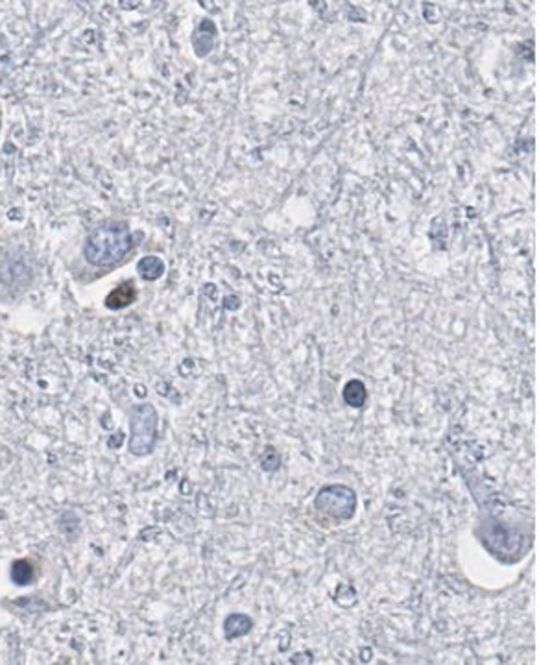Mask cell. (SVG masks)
<instances>
[{
	"label": "cell",
	"mask_w": 539,
	"mask_h": 665,
	"mask_svg": "<svg viewBox=\"0 0 539 665\" xmlns=\"http://www.w3.org/2000/svg\"><path fill=\"white\" fill-rule=\"evenodd\" d=\"M131 244V233L124 222H104L89 233L83 246V257L94 266H109L124 257Z\"/></svg>",
	"instance_id": "1"
},
{
	"label": "cell",
	"mask_w": 539,
	"mask_h": 665,
	"mask_svg": "<svg viewBox=\"0 0 539 665\" xmlns=\"http://www.w3.org/2000/svg\"><path fill=\"white\" fill-rule=\"evenodd\" d=\"M157 411L150 403H141L131 409V438H129V451L131 455L144 457L150 455L157 442V425H159Z\"/></svg>",
	"instance_id": "2"
},
{
	"label": "cell",
	"mask_w": 539,
	"mask_h": 665,
	"mask_svg": "<svg viewBox=\"0 0 539 665\" xmlns=\"http://www.w3.org/2000/svg\"><path fill=\"white\" fill-rule=\"evenodd\" d=\"M316 508L337 519H351L355 514L356 497L349 486L329 485L322 488L314 501Z\"/></svg>",
	"instance_id": "3"
},
{
	"label": "cell",
	"mask_w": 539,
	"mask_h": 665,
	"mask_svg": "<svg viewBox=\"0 0 539 665\" xmlns=\"http://www.w3.org/2000/svg\"><path fill=\"white\" fill-rule=\"evenodd\" d=\"M135 296H137V291H135V283L134 281H124L120 283L116 288L107 294L106 298V307L111 310H119L124 309L128 305L134 303Z\"/></svg>",
	"instance_id": "4"
},
{
	"label": "cell",
	"mask_w": 539,
	"mask_h": 665,
	"mask_svg": "<svg viewBox=\"0 0 539 665\" xmlns=\"http://www.w3.org/2000/svg\"><path fill=\"white\" fill-rule=\"evenodd\" d=\"M249 628H251V619L244 614H231L224 621V634H226L227 639L244 636L249 632Z\"/></svg>",
	"instance_id": "5"
},
{
	"label": "cell",
	"mask_w": 539,
	"mask_h": 665,
	"mask_svg": "<svg viewBox=\"0 0 539 665\" xmlns=\"http://www.w3.org/2000/svg\"><path fill=\"white\" fill-rule=\"evenodd\" d=\"M137 272L141 274L144 279L153 281V279H159V277L163 276V272H165V264H163L161 259L156 257V255H146V257H143L141 261H138Z\"/></svg>",
	"instance_id": "6"
},
{
	"label": "cell",
	"mask_w": 539,
	"mask_h": 665,
	"mask_svg": "<svg viewBox=\"0 0 539 665\" xmlns=\"http://www.w3.org/2000/svg\"><path fill=\"white\" fill-rule=\"evenodd\" d=\"M11 580L17 586H28L33 580V563L28 560H15L11 566Z\"/></svg>",
	"instance_id": "7"
},
{
	"label": "cell",
	"mask_w": 539,
	"mask_h": 665,
	"mask_svg": "<svg viewBox=\"0 0 539 665\" xmlns=\"http://www.w3.org/2000/svg\"><path fill=\"white\" fill-rule=\"evenodd\" d=\"M344 399L351 406H362L366 401V386L360 381H349L344 388Z\"/></svg>",
	"instance_id": "8"
}]
</instances>
